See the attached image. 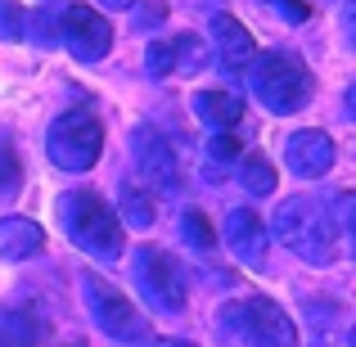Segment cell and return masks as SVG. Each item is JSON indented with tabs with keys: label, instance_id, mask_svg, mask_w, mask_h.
Instances as JSON below:
<instances>
[{
	"label": "cell",
	"instance_id": "2",
	"mask_svg": "<svg viewBox=\"0 0 356 347\" xmlns=\"http://www.w3.org/2000/svg\"><path fill=\"white\" fill-rule=\"evenodd\" d=\"M54 208H59L63 234H68L77 248H86L90 257H99V261L122 257V221L95 190H68Z\"/></svg>",
	"mask_w": 356,
	"mask_h": 347
},
{
	"label": "cell",
	"instance_id": "8",
	"mask_svg": "<svg viewBox=\"0 0 356 347\" xmlns=\"http://www.w3.org/2000/svg\"><path fill=\"white\" fill-rule=\"evenodd\" d=\"M54 27H59V45L81 63H99L113 50V23L90 5H63Z\"/></svg>",
	"mask_w": 356,
	"mask_h": 347
},
{
	"label": "cell",
	"instance_id": "1",
	"mask_svg": "<svg viewBox=\"0 0 356 347\" xmlns=\"http://www.w3.org/2000/svg\"><path fill=\"white\" fill-rule=\"evenodd\" d=\"M275 239L284 243L293 257H302L307 266H334L339 261V226H334L330 208L307 194L284 199L275 208Z\"/></svg>",
	"mask_w": 356,
	"mask_h": 347
},
{
	"label": "cell",
	"instance_id": "14",
	"mask_svg": "<svg viewBox=\"0 0 356 347\" xmlns=\"http://www.w3.org/2000/svg\"><path fill=\"white\" fill-rule=\"evenodd\" d=\"M45 248V230L32 217H0V261H27Z\"/></svg>",
	"mask_w": 356,
	"mask_h": 347
},
{
	"label": "cell",
	"instance_id": "22",
	"mask_svg": "<svg viewBox=\"0 0 356 347\" xmlns=\"http://www.w3.org/2000/svg\"><path fill=\"white\" fill-rule=\"evenodd\" d=\"M176 54H181V72H199V68H203V59H208L203 41H199V36H190V32L176 36Z\"/></svg>",
	"mask_w": 356,
	"mask_h": 347
},
{
	"label": "cell",
	"instance_id": "26",
	"mask_svg": "<svg viewBox=\"0 0 356 347\" xmlns=\"http://www.w3.org/2000/svg\"><path fill=\"white\" fill-rule=\"evenodd\" d=\"M158 347H194V343H185V339H163Z\"/></svg>",
	"mask_w": 356,
	"mask_h": 347
},
{
	"label": "cell",
	"instance_id": "9",
	"mask_svg": "<svg viewBox=\"0 0 356 347\" xmlns=\"http://www.w3.org/2000/svg\"><path fill=\"white\" fill-rule=\"evenodd\" d=\"M131 154H136V167H140V176H145L154 190H163V194H176L181 190V167H176V154H172V145L163 140V131L158 127H136L131 131Z\"/></svg>",
	"mask_w": 356,
	"mask_h": 347
},
{
	"label": "cell",
	"instance_id": "24",
	"mask_svg": "<svg viewBox=\"0 0 356 347\" xmlns=\"http://www.w3.org/2000/svg\"><path fill=\"white\" fill-rule=\"evenodd\" d=\"M0 9H5V18H0V32H5V36H18V5H9V0H5Z\"/></svg>",
	"mask_w": 356,
	"mask_h": 347
},
{
	"label": "cell",
	"instance_id": "5",
	"mask_svg": "<svg viewBox=\"0 0 356 347\" xmlns=\"http://www.w3.org/2000/svg\"><path fill=\"white\" fill-rule=\"evenodd\" d=\"M226 325L243 347H298V325L284 316V307L261 293L239 298L226 312Z\"/></svg>",
	"mask_w": 356,
	"mask_h": 347
},
{
	"label": "cell",
	"instance_id": "13",
	"mask_svg": "<svg viewBox=\"0 0 356 347\" xmlns=\"http://www.w3.org/2000/svg\"><path fill=\"white\" fill-rule=\"evenodd\" d=\"M190 104H194V113H199L203 127L217 131V136H230V131L239 127V118H243V99L230 95V90H199Z\"/></svg>",
	"mask_w": 356,
	"mask_h": 347
},
{
	"label": "cell",
	"instance_id": "3",
	"mask_svg": "<svg viewBox=\"0 0 356 347\" xmlns=\"http://www.w3.org/2000/svg\"><path fill=\"white\" fill-rule=\"evenodd\" d=\"M99 149H104V122L90 104L68 108L45 136V154L63 172H90L99 163Z\"/></svg>",
	"mask_w": 356,
	"mask_h": 347
},
{
	"label": "cell",
	"instance_id": "21",
	"mask_svg": "<svg viewBox=\"0 0 356 347\" xmlns=\"http://www.w3.org/2000/svg\"><path fill=\"white\" fill-rule=\"evenodd\" d=\"M18 185H23V163H18L14 145H9V140H0V199L18 194Z\"/></svg>",
	"mask_w": 356,
	"mask_h": 347
},
{
	"label": "cell",
	"instance_id": "18",
	"mask_svg": "<svg viewBox=\"0 0 356 347\" xmlns=\"http://www.w3.org/2000/svg\"><path fill=\"white\" fill-rule=\"evenodd\" d=\"M181 234L194 243L199 252H212L217 248V230H212V221L203 217L199 208H185V217H181Z\"/></svg>",
	"mask_w": 356,
	"mask_h": 347
},
{
	"label": "cell",
	"instance_id": "6",
	"mask_svg": "<svg viewBox=\"0 0 356 347\" xmlns=\"http://www.w3.org/2000/svg\"><path fill=\"white\" fill-rule=\"evenodd\" d=\"M131 275H136V284H140V298H145L154 312H163V316L185 312V280H181V266L172 261V252L154 248V243L136 248Z\"/></svg>",
	"mask_w": 356,
	"mask_h": 347
},
{
	"label": "cell",
	"instance_id": "4",
	"mask_svg": "<svg viewBox=\"0 0 356 347\" xmlns=\"http://www.w3.org/2000/svg\"><path fill=\"white\" fill-rule=\"evenodd\" d=\"M252 90H257V99L270 113H298L312 99L316 81L302 59H293L284 50H270L261 59H252Z\"/></svg>",
	"mask_w": 356,
	"mask_h": 347
},
{
	"label": "cell",
	"instance_id": "11",
	"mask_svg": "<svg viewBox=\"0 0 356 347\" xmlns=\"http://www.w3.org/2000/svg\"><path fill=\"white\" fill-rule=\"evenodd\" d=\"M212 50H217V59L226 63L230 72H243L252 59H257V41H252V32L239 23V18H230V14L212 18Z\"/></svg>",
	"mask_w": 356,
	"mask_h": 347
},
{
	"label": "cell",
	"instance_id": "10",
	"mask_svg": "<svg viewBox=\"0 0 356 347\" xmlns=\"http://www.w3.org/2000/svg\"><path fill=\"white\" fill-rule=\"evenodd\" d=\"M334 158H339V149H334V140L325 136V131H293V136L284 140V163H289V172L302 176V181H321L334 167Z\"/></svg>",
	"mask_w": 356,
	"mask_h": 347
},
{
	"label": "cell",
	"instance_id": "7",
	"mask_svg": "<svg viewBox=\"0 0 356 347\" xmlns=\"http://www.w3.org/2000/svg\"><path fill=\"white\" fill-rule=\"evenodd\" d=\"M81 293H86V312L90 321L99 325V330L108 334V339H122V343H140L149 334L145 316L136 312V302H131L122 289H113L108 280H99L95 271H86L81 275Z\"/></svg>",
	"mask_w": 356,
	"mask_h": 347
},
{
	"label": "cell",
	"instance_id": "12",
	"mask_svg": "<svg viewBox=\"0 0 356 347\" xmlns=\"http://www.w3.org/2000/svg\"><path fill=\"white\" fill-rule=\"evenodd\" d=\"M226 243L239 261L248 266H266V226L252 208H235L226 217Z\"/></svg>",
	"mask_w": 356,
	"mask_h": 347
},
{
	"label": "cell",
	"instance_id": "19",
	"mask_svg": "<svg viewBox=\"0 0 356 347\" xmlns=\"http://www.w3.org/2000/svg\"><path fill=\"white\" fill-rule=\"evenodd\" d=\"M145 72L149 77H172L181 72V54H176V41H154L145 54Z\"/></svg>",
	"mask_w": 356,
	"mask_h": 347
},
{
	"label": "cell",
	"instance_id": "15",
	"mask_svg": "<svg viewBox=\"0 0 356 347\" xmlns=\"http://www.w3.org/2000/svg\"><path fill=\"white\" fill-rule=\"evenodd\" d=\"M41 325L27 302H0V347H36Z\"/></svg>",
	"mask_w": 356,
	"mask_h": 347
},
{
	"label": "cell",
	"instance_id": "17",
	"mask_svg": "<svg viewBox=\"0 0 356 347\" xmlns=\"http://www.w3.org/2000/svg\"><path fill=\"white\" fill-rule=\"evenodd\" d=\"M239 181L248 185V194H257V199H266V194H275V185H280V176H275V167L266 163L261 154H248L239 163Z\"/></svg>",
	"mask_w": 356,
	"mask_h": 347
},
{
	"label": "cell",
	"instance_id": "25",
	"mask_svg": "<svg viewBox=\"0 0 356 347\" xmlns=\"http://www.w3.org/2000/svg\"><path fill=\"white\" fill-rule=\"evenodd\" d=\"M95 5H104V9H131V0H95Z\"/></svg>",
	"mask_w": 356,
	"mask_h": 347
},
{
	"label": "cell",
	"instance_id": "16",
	"mask_svg": "<svg viewBox=\"0 0 356 347\" xmlns=\"http://www.w3.org/2000/svg\"><path fill=\"white\" fill-rule=\"evenodd\" d=\"M118 221H122V226H136V230L154 226V199H149V190H140V185H122V194H118Z\"/></svg>",
	"mask_w": 356,
	"mask_h": 347
},
{
	"label": "cell",
	"instance_id": "20",
	"mask_svg": "<svg viewBox=\"0 0 356 347\" xmlns=\"http://www.w3.org/2000/svg\"><path fill=\"white\" fill-rule=\"evenodd\" d=\"M239 154H243V149H239L230 136H212V145H208V167H203V172H208V181H221V176H226V163H235Z\"/></svg>",
	"mask_w": 356,
	"mask_h": 347
},
{
	"label": "cell",
	"instance_id": "23",
	"mask_svg": "<svg viewBox=\"0 0 356 347\" xmlns=\"http://www.w3.org/2000/svg\"><path fill=\"white\" fill-rule=\"evenodd\" d=\"M275 5L280 18H289V23H307V0H270Z\"/></svg>",
	"mask_w": 356,
	"mask_h": 347
}]
</instances>
